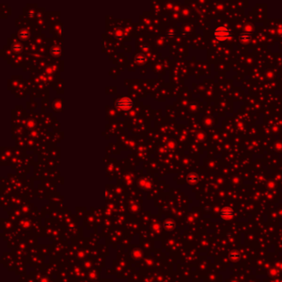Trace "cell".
Wrapping results in <instances>:
<instances>
[{
    "mask_svg": "<svg viewBox=\"0 0 282 282\" xmlns=\"http://www.w3.org/2000/svg\"><path fill=\"white\" fill-rule=\"evenodd\" d=\"M214 36L218 41H226L231 38V32L225 27H218L214 30Z\"/></svg>",
    "mask_w": 282,
    "mask_h": 282,
    "instance_id": "cell-1",
    "label": "cell"
},
{
    "mask_svg": "<svg viewBox=\"0 0 282 282\" xmlns=\"http://www.w3.org/2000/svg\"><path fill=\"white\" fill-rule=\"evenodd\" d=\"M219 214H220V216L222 218H225V219H228V218H231L233 217L234 212L233 210V208L226 207V208H223V209L220 210Z\"/></svg>",
    "mask_w": 282,
    "mask_h": 282,
    "instance_id": "cell-2",
    "label": "cell"
},
{
    "mask_svg": "<svg viewBox=\"0 0 282 282\" xmlns=\"http://www.w3.org/2000/svg\"><path fill=\"white\" fill-rule=\"evenodd\" d=\"M240 40H241L242 43H247L251 40V36L247 32H244L240 36Z\"/></svg>",
    "mask_w": 282,
    "mask_h": 282,
    "instance_id": "cell-3",
    "label": "cell"
},
{
    "mask_svg": "<svg viewBox=\"0 0 282 282\" xmlns=\"http://www.w3.org/2000/svg\"><path fill=\"white\" fill-rule=\"evenodd\" d=\"M229 258L233 261H237L241 258V255L237 251H234V252H232L230 255H229Z\"/></svg>",
    "mask_w": 282,
    "mask_h": 282,
    "instance_id": "cell-4",
    "label": "cell"
},
{
    "mask_svg": "<svg viewBox=\"0 0 282 282\" xmlns=\"http://www.w3.org/2000/svg\"><path fill=\"white\" fill-rule=\"evenodd\" d=\"M188 180H189L190 183H192V184H195V183H196L198 180H199V176L195 173H192L188 176Z\"/></svg>",
    "mask_w": 282,
    "mask_h": 282,
    "instance_id": "cell-5",
    "label": "cell"
},
{
    "mask_svg": "<svg viewBox=\"0 0 282 282\" xmlns=\"http://www.w3.org/2000/svg\"><path fill=\"white\" fill-rule=\"evenodd\" d=\"M252 27H251L250 25H247L246 27H245V32L249 33L250 32H252Z\"/></svg>",
    "mask_w": 282,
    "mask_h": 282,
    "instance_id": "cell-6",
    "label": "cell"
}]
</instances>
